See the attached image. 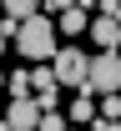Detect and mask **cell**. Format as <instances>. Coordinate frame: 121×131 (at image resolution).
<instances>
[{
	"label": "cell",
	"instance_id": "6da1fadb",
	"mask_svg": "<svg viewBox=\"0 0 121 131\" xmlns=\"http://www.w3.org/2000/svg\"><path fill=\"white\" fill-rule=\"evenodd\" d=\"M10 46L20 50V61H30V66H51V56H56V25L46 15H30V20H20V30H15V40Z\"/></svg>",
	"mask_w": 121,
	"mask_h": 131
},
{
	"label": "cell",
	"instance_id": "e0dca14e",
	"mask_svg": "<svg viewBox=\"0 0 121 131\" xmlns=\"http://www.w3.org/2000/svg\"><path fill=\"white\" fill-rule=\"evenodd\" d=\"M0 86H5V71H0Z\"/></svg>",
	"mask_w": 121,
	"mask_h": 131
},
{
	"label": "cell",
	"instance_id": "4fadbf2b",
	"mask_svg": "<svg viewBox=\"0 0 121 131\" xmlns=\"http://www.w3.org/2000/svg\"><path fill=\"white\" fill-rule=\"evenodd\" d=\"M76 0H40V10H71Z\"/></svg>",
	"mask_w": 121,
	"mask_h": 131
},
{
	"label": "cell",
	"instance_id": "ac0fdd59",
	"mask_svg": "<svg viewBox=\"0 0 121 131\" xmlns=\"http://www.w3.org/2000/svg\"><path fill=\"white\" fill-rule=\"evenodd\" d=\"M0 131H10V126H5V121H0Z\"/></svg>",
	"mask_w": 121,
	"mask_h": 131
},
{
	"label": "cell",
	"instance_id": "9c48e42d",
	"mask_svg": "<svg viewBox=\"0 0 121 131\" xmlns=\"http://www.w3.org/2000/svg\"><path fill=\"white\" fill-rule=\"evenodd\" d=\"M5 86H10V96H30V71H25V66H20V71H10V76H5Z\"/></svg>",
	"mask_w": 121,
	"mask_h": 131
},
{
	"label": "cell",
	"instance_id": "5b68a950",
	"mask_svg": "<svg viewBox=\"0 0 121 131\" xmlns=\"http://www.w3.org/2000/svg\"><path fill=\"white\" fill-rule=\"evenodd\" d=\"M86 30L96 35V50H121V20H111V15H101V20H91Z\"/></svg>",
	"mask_w": 121,
	"mask_h": 131
},
{
	"label": "cell",
	"instance_id": "7c38bea8",
	"mask_svg": "<svg viewBox=\"0 0 121 131\" xmlns=\"http://www.w3.org/2000/svg\"><path fill=\"white\" fill-rule=\"evenodd\" d=\"M101 15H111V20H121V0H101Z\"/></svg>",
	"mask_w": 121,
	"mask_h": 131
},
{
	"label": "cell",
	"instance_id": "8992f818",
	"mask_svg": "<svg viewBox=\"0 0 121 131\" xmlns=\"http://www.w3.org/2000/svg\"><path fill=\"white\" fill-rule=\"evenodd\" d=\"M91 25V15L81 10V5H71V10H61V35H81Z\"/></svg>",
	"mask_w": 121,
	"mask_h": 131
},
{
	"label": "cell",
	"instance_id": "7a4b0ae2",
	"mask_svg": "<svg viewBox=\"0 0 121 131\" xmlns=\"http://www.w3.org/2000/svg\"><path fill=\"white\" fill-rule=\"evenodd\" d=\"M86 91L96 96H111V91H121V50H101V56H91L86 61Z\"/></svg>",
	"mask_w": 121,
	"mask_h": 131
},
{
	"label": "cell",
	"instance_id": "5bb4252c",
	"mask_svg": "<svg viewBox=\"0 0 121 131\" xmlns=\"http://www.w3.org/2000/svg\"><path fill=\"white\" fill-rule=\"evenodd\" d=\"M96 131H121V121H101L96 116Z\"/></svg>",
	"mask_w": 121,
	"mask_h": 131
},
{
	"label": "cell",
	"instance_id": "277c9868",
	"mask_svg": "<svg viewBox=\"0 0 121 131\" xmlns=\"http://www.w3.org/2000/svg\"><path fill=\"white\" fill-rule=\"evenodd\" d=\"M10 131H35L40 126V106H35V96H20V101H10V111L0 116Z\"/></svg>",
	"mask_w": 121,
	"mask_h": 131
},
{
	"label": "cell",
	"instance_id": "3957f363",
	"mask_svg": "<svg viewBox=\"0 0 121 131\" xmlns=\"http://www.w3.org/2000/svg\"><path fill=\"white\" fill-rule=\"evenodd\" d=\"M86 61H91L86 50H56V56H51V71H56V81L86 91Z\"/></svg>",
	"mask_w": 121,
	"mask_h": 131
},
{
	"label": "cell",
	"instance_id": "8fae6325",
	"mask_svg": "<svg viewBox=\"0 0 121 131\" xmlns=\"http://www.w3.org/2000/svg\"><path fill=\"white\" fill-rule=\"evenodd\" d=\"M35 131H66V121H61L56 111H40V126H35Z\"/></svg>",
	"mask_w": 121,
	"mask_h": 131
},
{
	"label": "cell",
	"instance_id": "52a82bcc",
	"mask_svg": "<svg viewBox=\"0 0 121 131\" xmlns=\"http://www.w3.org/2000/svg\"><path fill=\"white\" fill-rule=\"evenodd\" d=\"M0 10L10 20H30V15H40V0H0Z\"/></svg>",
	"mask_w": 121,
	"mask_h": 131
},
{
	"label": "cell",
	"instance_id": "2e32d148",
	"mask_svg": "<svg viewBox=\"0 0 121 131\" xmlns=\"http://www.w3.org/2000/svg\"><path fill=\"white\" fill-rule=\"evenodd\" d=\"M5 46H10V40H5V35H0V56H5Z\"/></svg>",
	"mask_w": 121,
	"mask_h": 131
},
{
	"label": "cell",
	"instance_id": "30bf717a",
	"mask_svg": "<svg viewBox=\"0 0 121 131\" xmlns=\"http://www.w3.org/2000/svg\"><path fill=\"white\" fill-rule=\"evenodd\" d=\"M96 116H101V121H116V116H121V91H111V96H101V106H96Z\"/></svg>",
	"mask_w": 121,
	"mask_h": 131
},
{
	"label": "cell",
	"instance_id": "ba28073f",
	"mask_svg": "<svg viewBox=\"0 0 121 131\" xmlns=\"http://www.w3.org/2000/svg\"><path fill=\"white\" fill-rule=\"evenodd\" d=\"M71 121H96V96H91V91H76V101H71Z\"/></svg>",
	"mask_w": 121,
	"mask_h": 131
},
{
	"label": "cell",
	"instance_id": "9a60e30c",
	"mask_svg": "<svg viewBox=\"0 0 121 131\" xmlns=\"http://www.w3.org/2000/svg\"><path fill=\"white\" fill-rule=\"evenodd\" d=\"M76 5H81V10H91V5H96V0H76Z\"/></svg>",
	"mask_w": 121,
	"mask_h": 131
}]
</instances>
